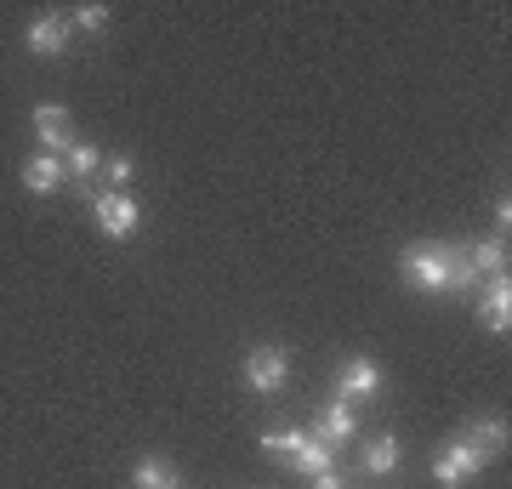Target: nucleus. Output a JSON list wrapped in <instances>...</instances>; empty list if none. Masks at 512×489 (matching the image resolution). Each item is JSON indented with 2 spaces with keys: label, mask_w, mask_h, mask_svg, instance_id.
Masks as SVG:
<instances>
[{
  "label": "nucleus",
  "mask_w": 512,
  "mask_h": 489,
  "mask_svg": "<svg viewBox=\"0 0 512 489\" xmlns=\"http://www.w3.org/2000/svg\"><path fill=\"white\" fill-rule=\"evenodd\" d=\"M63 182H69V171H63L57 154H35V160L23 165V188H29V194H57Z\"/></svg>",
  "instance_id": "obj_10"
},
{
  "label": "nucleus",
  "mask_w": 512,
  "mask_h": 489,
  "mask_svg": "<svg viewBox=\"0 0 512 489\" xmlns=\"http://www.w3.org/2000/svg\"><path fill=\"white\" fill-rule=\"evenodd\" d=\"M461 256L473 262L478 279H490V273H507V239H473V245H467Z\"/></svg>",
  "instance_id": "obj_13"
},
{
  "label": "nucleus",
  "mask_w": 512,
  "mask_h": 489,
  "mask_svg": "<svg viewBox=\"0 0 512 489\" xmlns=\"http://www.w3.org/2000/svg\"><path fill=\"white\" fill-rule=\"evenodd\" d=\"M382 393V364L376 359H348L336 370V399L342 404H359V399H376Z\"/></svg>",
  "instance_id": "obj_6"
},
{
  "label": "nucleus",
  "mask_w": 512,
  "mask_h": 489,
  "mask_svg": "<svg viewBox=\"0 0 512 489\" xmlns=\"http://www.w3.org/2000/svg\"><path fill=\"white\" fill-rule=\"evenodd\" d=\"M399 273H404V285L421 290V296H444V290H473L478 285L473 262H467L456 245H439V239L410 245V251L399 256Z\"/></svg>",
  "instance_id": "obj_1"
},
{
  "label": "nucleus",
  "mask_w": 512,
  "mask_h": 489,
  "mask_svg": "<svg viewBox=\"0 0 512 489\" xmlns=\"http://www.w3.org/2000/svg\"><path fill=\"white\" fill-rule=\"evenodd\" d=\"M69 35H74L69 12H40V18L29 23V52L35 57H63L69 52Z\"/></svg>",
  "instance_id": "obj_7"
},
{
  "label": "nucleus",
  "mask_w": 512,
  "mask_h": 489,
  "mask_svg": "<svg viewBox=\"0 0 512 489\" xmlns=\"http://www.w3.org/2000/svg\"><path fill=\"white\" fill-rule=\"evenodd\" d=\"M353 433H359V421H353V404H342V399L330 404L325 416H319V427H313V438H325L330 450H336V444H348Z\"/></svg>",
  "instance_id": "obj_11"
},
{
  "label": "nucleus",
  "mask_w": 512,
  "mask_h": 489,
  "mask_svg": "<svg viewBox=\"0 0 512 489\" xmlns=\"http://www.w3.org/2000/svg\"><path fill=\"white\" fill-rule=\"evenodd\" d=\"M69 23H74V29H86V35H103V29H109V6H97V0H92V6H74Z\"/></svg>",
  "instance_id": "obj_18"
},
{
  "label": "nucleus",
  "mask_w": 512,
  "mask_h": 489,
  "mask_svg": "<svg viewBox=\"0 0 512 489\" xmlns=\"http://www.w3.org/2000/svg\"><path fill=\"white\" fill-rule=\"evenodd\" d=\"M131 484L137 489H183V478H177V467H171L165 455H143V461L131 467Z\"/></svg>",
  "instance_id": "obj_12"
},
{
  "label": "nucleus",
  "mask_w": 512,
  "mask_h": 489,
  "mask_svg": "<svg viewBox=\"0 0 512 489\" xmlns=\"http://www.w3.org/2000/svg\"><path fill=\"white\" fill-rule=\"evenodd\" d=\"M63 171H69V182L86 194V200H92V182L103 177V154H97L92 143H74L69 154H63Z\"/></svg>",
  "instance_id": "obj_9"
},
{
  "label": "nucleus",
  "mask_w": 512,
  "mask_h": 489,
  "mask_svg": "<svg viewBox=\"0 0 512 489\" xmlns=\"http://www.w3.org/2000/svg\"><path fill=\"white\" fill-rule=\"evenodd\" d=\"M467 444H473L478 455H495L501 444H507V421H501V416H484V421H473V427H467Z\"/></svg>",
  "instance_id": "obj_16"
},
{
  "label": "nucleus",
  "mask_w": 512,
  "mask_h": 489,
  "mask_svg": "<svg viewBox=\"0 0 512 489\" xmlns=\"http://www.w3.org/2000/svg\"><path fill=\"white\" fill-rule=\"evenodd\" d=\"M478 325L495 330V336H507V325H512V285H507V273H490V285H484V296H478Z\"/></svg>",
  "instance_id": "obj_8"
},
{
  "label": "nucleus",
  "mask_w": 512,
  "mask_h": 489,
  "mask_svg": "<svg viewBox=\"0 0 512 489\" xmlns=\"http://www.w3.org/2000/svg\"><path fill=\"white\" fill-rule=\"evenodd\" d=\"M285 381H291V353L285 347H251L245 353V387L251 393L274 399V393H285Z\"/></svg>",
  "instance_id": "obj_3"
},
{
  "label": "nucleus",
  "mask_w": 512,
  "mask_h": 489,
  "mask_svg": "<svg viewBox=\"0 0 512 489\" xmlns=\"http://www.w3.org/2000/svg\"><path fill=\"white\" fill-rule=\"evenodd\" d=\"M29 120H35L40 154H69V148H74V114L63 109V103H40Z\"/></svg>",
  "instance_id": "obj_5"
},
{
  "label": "nucleus",
  "mask_w": 512,
  "mask_h": 489,
  "mask_svg": "<svg viewBox=\"0 0 512 489\" xmlns=\"http://www.w3.org/2000/svg\"><path fill=\"white\" fill-rule=\"evenodd\" d=\"M92 222L103 228L109 239H131L137 228H143V211H137V200H131L126 188H109V194H92Z\"/></svg>",
  "instance_id": "obj_2"
},
{
  "label": "nucleus",
  "mask_w": 512,
  "mask_h": 489,
  "mask_svg": "<svg viewBox=\"0 0 512 489\" xmlns=\"http://www.w3.org/2000/svg\"><path fill=\"white\" fill-rule=\"evenodd\" d=\"M484 461H490V455H478L467 438H456V444H444V450L433 455V478H439L444 489H461L467 478H478V472H484Z\"/></svg>",
  "instance_id": "obj_4"
},
{
  "label": "nucleus",
  "mask_w": 512,
  "mask_h": 489,
  "mask_svg": "<svg viewBox=\"0 0 512 489\" xmlns=\"http://www.w3.org/2000/svg\"><path fill=\"white\" fill-rule=\"evenodd\" d=\"M103 177H109V182H114V188H126V182H131V177H137V165H131V160H126V154H109V160H103Z\"/></svg>",
  "instance_id": "obj_19"
},
{
  "label": "nucleus",
  "mask_w": 512,
  "mask_h": 489,
  "mask_svg": "<svg viewBox=\"0 0 512 489\" xmlns=\"http://www.w3.org/2000/svg\"><path fill=\"white\" fill-rule=\"evenodd\" d=\"M308 489H342V478L336 472H319V478H308Z\"/></svg>",
  "instance_id": "obj_20"
},
{
  "label": "nucleus",
  "mask_w": 512,
  "mask_h": 489,
  "mask_svg": "<svg viewBox=\"0 0 512 489\" xmlns=\"http://www.w3.org/2000/svg\"><path fill=\"white\" fill-rule=\"evenodd\" d=\"M393 467H399V438H370V444H365V472H370V478H387V472H393Z\"/></svg>",
  "instance_id": "obj_15"
},
{
  "label": "nucleus",
  "mask_w": 512,
  "mask_h": 489,
  "mask_svg": "<svg viewBox=\"0 0 512 489\" xmlns=\"http://www.w3.org/2000/svg\"><path fill=\"white\" fill-rule=\"evenodd\" d=\"M291 467L302 472V478H319V472L336 467V450H330L325 438H313V433H308V438H302V450L291 455Z\"/></svg>",
  "instance_id": "obj_14"
},
{
  "label": "nucleus",
  "mask_w": 512,
  "mask_h": 489,
  "mask_svg": "<svg viewBox=\"0 0 512 489\" xmlns=\"http://www.w3.org/2000/svg\"><path fill=\"white\" fill-rule=\"evenodd\" d=\"M302 438H308V433H296V427H279V433H262V450L279 455V461H291V455L302 450Z\"/></svg>",
  "instance_id": "obj_17"
}]
</instances>
